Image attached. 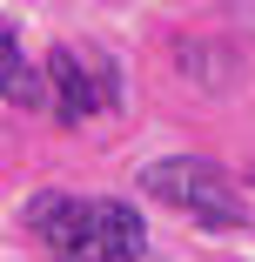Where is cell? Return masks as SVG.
Here are the masks:
<instances>
[{
  "label": "cell",
  "mask_w": 255,
  "mask_h": 262,
  "mask_svg": "<svg viewBox=\"0 0 255 262\" xmlns=\"http://www.w3.org/2000/svg\"><path fill=\"white\" fill-rule=\"evenodd\" d=\"M141 188L155 195V202H168V208H188V215H195L201 229H215V235H228V229L248 222L242 202H235L228 182H222V168H215V162H195V155L148 162V168H141Z\"/></svg>",
  "instance_id": "7a4b0ae2"
},
{
  "label": "cell",
  "mask_w": 255,
  "mask_h": 262,
  "mask_svg": "<svg viewBox=\"0 0 255 262\" xmlns=\"http://www.w3.org/2000/svg\"><path fill=\"white\" fill-rule=\"evenodd\" d=\"M0 81H7V108H40V101H54V88H47V74L27 61V47H20V34H14V20L0 27Z\"/></svg>",
  "instance_id": "277c9868"
},
{
  "label": "cell",
  "mask_w": 255,
  "mask_h": 262,
  "mask_svg": "<svg viewBox=\"0 0 255 262\" xmlns=\"http://www.w3.org/2000/svg\"><path fill=\"white\" fill-rule=\"evenodd\" d=\"M47 88H54L61 121H94L121 108V68L101 47H54L47 54Z\"/></svg>",
  "instance_id": "3957f363"
},
{
  "label": "cell",
  "mask_w": 255,
  "mask_h": 262,
  "mask_svg": "<svg viewBox=\"0 0 255 262\" xmlns=\"http://www.w3.org/2000/svg\"><path fill=\"white\" fill-rule=\"evenodd\" d=\"M27 229L47 242L54 262H141L148 255L141 208H128L114 195H61V188H40L27 202Z\"/></svg>",
  "instance_id": "6da1fadb"
}]
</instances>
